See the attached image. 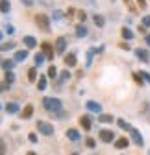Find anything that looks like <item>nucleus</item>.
Wrapping results in <instances>:
<instances>
[{"label": "nucleus", "mask_w": 150, "mask_h": 155, "mask_svg": "<svg viewBox=\"0 0 150 155\" xmlns=\"http://www.w3.org/2000/svg\"><path fill=\"white\" fill-rule=\"evenodd\" d=\"M0 63H2V61H0Z\"/></svg>", "instance_id": "nucleus-47"}, {"label": "nucleus", "mask_w": 150, "mask_h": 155, "mask_svg": "<svg viewBox=\"0 0 150 155\" xmlns=\"http://www.w3.org/2000/svg\"><path fill=\"white\" fill-rule=\"evenodd\" d=\"M37 89H39V91L46 89V76H41L39 80H37Z\"/></svg>", "instance_id": "nucleus-23"}, {"label": "nucleus", "mask_w": 150, "mask_h": 155, "mask_svg": "<svg viewBox=\"0 0 150 155\" xmlns=\"http://www.w3.org/2000/svg\"><path fill=\"white\" fill-rule=\"evenodd\" d=\"M35 78H37V68H30L28 70V80L30 81H35Z\"/></svg>", "instance_id": "nucleus-29"}, {"label": "nucleus", "mask_w": 150, "mask_h": 155, "mask_svg": "<svg viewBox=\"0 0 150 155\" xmlns=\"http://www.w3.org/2000/svg\"><path fill=\"white\" fill-rule=\"evenodd\" d=\"M33 59H35V65H37V67H39V65H43V61L46 59V55H45V52L41 50L39 54H35V57H33Z\"/></svg>", "instance_id": "nucleus-20"}, {"label": "nucleus", "mask_w": 150, "mask_h": 155, "mask_svg": "<svg viewBox=\"0 0 150 155\" xmlns=\"http://www.w3.org/2000/svg\"><path fill=\"white\" fill-rule=\"evenodd\" d=\"M37 129H39V133H43L45 137H52V135H54V126L48 124V122H45V120L37 122Z\"/></svg>", "instance_id": "nucleus-3"}, {"label": "nucleus", "mask_w": 150, "mask_h": 155, "mask_svg": "<svg viewBox=\"0 0 150 155\" xmlns=\"http://www.w3.org/2000/svg\"><path fill=\"white\" fill-rule=\"evenodd\" d=\"M85 144H87V148H95V139H87Z\"/></svg>", "instance_id": "nucleus-36"}, {"label": "nucleus", "mask_w": 150, "mask_h": 155, "mask_svg": "<svg viewBox=\"0 0 150 155\" xmlns=\"http://www.w3.org/2000/svg\"><path fill=\"white\" fill-rule=\"evenodd\" d=\"M137 4H139L141 9H145V8H146V0H137Z\"/></svg>", "instance_id": "nucleus-40"}, {"label": "nucleus", "mask_w": 150, "mask_h": 155, "mask_svg": "<svg viewBox=\"0 0 150 155\" xmlns=\"http://www.w3.org/2000/svg\"><path fill=\"white\" fill-rule=\"evenodd\" d=\"M26 57H28V50H17L15 55H13V59L15 61H24Z\"/></svg>", "instance_id": "nucleus-14"}, {"label": "nucleus", "mask_w": 150, "mask_h": 155, "mask_svg": "<svg viewBox=\"0 0 150 155\" xmlns=\"http://www.w3.org/2000/svg\"><path fill=\"white\" fill-rule=\"evenodd\" d=\"M63 61H65V67H76V55L70 52L63 57Z\"/></svg>", "instance_id": "nucleus-12"}, {"label": "nucleus", "mask_w": 150, "mask_h": 155, "mask_svg": "<svg viewBox=\"0 0 150 155\" xmlns=\"http://www.w3.org/2000/svg\"><path fill=\"white\" fill-rule=\"evenodd\" d=\"M145 43H146V45H150V35H145Z\"/></svg>", "instance_id": "nucleus-45"}, {"label": "nucleus", "mask_w": 150, "mask_h": 155, "mask_svg": "<svg viewBox=\"0 0 150 155\" xmlns=\"http://www.w3.org/2000/svg\"><path fill=\"white\" fill-rule=\"evenodd\" d=\"M85 105H87V109H89L91 113H97V114H100V113H102V107H100V104L93 102V100H89V102H87Z\"/></svg>", "instance_id": "nucleus-10"}, {"label": "nucleus", "mask_w": 150, "mask_h": 155, "mask_svg": "<svg viewBox=\"0 0 150 155\" xmlns=\"http://www.w3.org/2000/svg\"><path fill=\"white\" fill-rule=\"evenodd\" d=\"M134 80H135L139 85H143V83H145V78H143V74H141V72H134Z\"/></svg>", "instance_id": "nucleus-28"}, {"label": "nucleus", "mask_w": 150, "mask_h": 155, "mask_svg": "<svg viewBox=\"0 0 150 155\" xmlns=\"http://www.w3.org/2000/svg\"><path fill=\"white\" fill-rule=\"evenodd\" d=\"M122 2H124V6H126L130 11H132V13H135V11H137V9H135V6L132 4V0H122Z\"/></svg>", "instance_id": "nucleus-30"}, {"label": "nucleus", "mask_w": 150, "mask_h": 155, "mask_svg": "<svg viewBox=\"0 0 150 155\" xmlns=\"http://www.w3.org/2000/svg\"><path fill=\"white\" fill-rule=\"evenodd\" d=\"M6 151H8V150H6V146H4V142H2V140H0V155H4Z\"/></svg>", "instance_id": "nucleus-39"}, {"label": "nucleus", "mask_w": 150, "mask_h": 155, "mask_svg": "<svg viewBox=\"0 0 150 155\" xmlns=\"http://www.w3.org/2000/svg\"><path fill=\"white\" fill-rule=\"evenodd\" d=\"M98 122H102V124H111V122H113V116H111V114H106V113H100V114H98Z\"/></svg>", "instance_id": "nucleus-17"}, {"label": "nucleus", "mask_w": 150, "mask_h": 155, "mask_svg": "<svg viewBox=\"0 0 150 155\" xmlns=\"http://www.w3.org/2000/svg\"><path fill=\"white\" fill-rule=\"evenodd\" d=\"M32 114H33V105L28 104V105L22 109V113H21V118H22V120H28V118H32Z\"/></svg>", "instance_id": "nucleus-11"}, {"label": "nucleus", "mask_w": 150, "mask_h": 155, "mask_svg": "<svg viewBox=\"0 0 150 155\" xmlns=\"http://www.w3.org/2000/svg\"><path fill=\"white\" fill-rule=\"evenodd\" d=\"M135 55H137V59L143 61V63H148V61H150V54H148V50H145V48H137V50H135Z\"/></svg>", "instance_id": "nucleus-7"}, {"label": "nucleus", "mask_w": 150, "mask_h": 155, "mask_svg": "<svg viewBox=\"0 0 150 155\" xmlns=\"http://www.w3.org/2000/svg\"><path fill=\"white\" fill-rule=\"evenodd\" d=\"M119 48H122V50H126V52L130 50V45H126V39H124L122 43H119Z\"/></svg>", "instance_id": "nucleus-34"}, {"label": "nucleus", "mask_w": 150, "mask_h": 155, "mask_svg": "<svg viewBox=\"0 0 150 155\" xmlns=\"http://www.w3.org/2000/svg\"><path fill=\"white\" fill-rule=\"evenodd\" d=\"M63 15H61V11H54V18H61Z\"/></svg>", "instance_id": "nucleus-43"}, {"label": "nucleus", "mask_w": 150, "mask_h": 155, "mask_svg": "<svg viewBox=\"0 0 150 155\" xmlns=\"http://www.w3.org/2000/svg\"><path fill=\"white\" fill-rule=\"evenodd\" d=\"M0 41H2V31H0Z\"/></svg>", "instance_id": "nucleus-46"}, {"label": "nucleus", "mask_w": 150, "mask_h": 155, "mask_svg": "<svg viewBox=\"0 0 150 155\" xmlns=\"http://www.w3.org/2000/svg\"><path fill=\"white\" fill-rule=\"evenodd\" d=\"M93 21H95V24H97L98 28H102V26L106 24V21H104V17H102V15H95V17H93Z\"/></svg>", "instance_id": "nucleus-25"}, {"label": "nucleus", "mask_w": 150, "mask_h": 155, "mask_svg": "<svg viewBox=\"0 0 150 155\" xmlns=\"http://www.w3.org/2000/svg\"><path fill=\"white\" fill-rule=\"evenodd\" d=\"M6 31H8V33H13V31H15V28H13L11 24H8V26H6Z\"/></svg>", "instance_id": "nucleus-42"}, {"label": "nucleus", "mask_w": 150, "mask_h": 155, "mask_svg": "<svg viewBox=\"0 0 150 155\" xmlns=\"http://www.w3.org/2000/svg\"><path fill=\"white\" fill-rule=\"evenodd\" d=\"M98 137H100V140H102V142L109 144V142H113V140H115V133L111 131V129H102Z\"/></svg>", "instance_id": "nucleus-5"}, {"label": "nucleus", "mask_w": 150, "mask_h": 155, "mask_svg": "<svg viewBox=\"0 0 150 155\" xmlns=\"http://www.w3.org/2000/svg\"><path fill=\"white\" fill-rule=\"evenodd\" d=\"M6 111H8L9 114H13V113H19V104H15V102H9V104L6 105Z\"/></svg>", "instance_id": "nucleus-21"}, {"label": "nucleus", "mask_w": 150, "mask_h": 155, "mask_svg": "<svg viewBox=\"0 0 150 155\" xmlns=\"http://www.w3.org/2000/svg\"><path fill=\"white\" fill-rule=\"evenodd\" d=\"M6 81H8V83H13V81H15V74H13L11 70H6Z\"/></svg>", "instance_id": "nucleus-31"}, {"label": "nucleus", "mask_w": 150, "mask_h": 155, "mask_svg": "<svg viewBox=\"0 0 150 155\" xmlns=\"http://www.w3.org/2000/svg\"><path fill=\"white\" fill-rule=\"evenodd\" d=\"M141 24H145V26H150V15L143 17V22H141Z\"/></svg>", "instance_id": "nucleus-37"}, {"label": "nucleus", "mask_w": 150, "mask_h": 155, "mask_svg": "<svg viewBox=\"0 0 150 155\" xmlns=\"http://www.w3.org/2000/svg\"><path fill=\"white\" fill-rule=\"evenodd\" d=\"M0 91H2V89H0Z\"/></svg>", "instance_id": "nucleus-49"}, {"label": "nucleus", "mask_w": 150, "mask_h": 155, "mask_svg": "<svg viewBox=\"0 0 150 155\" xmlns=\"http://www.w3.org/2000/svg\"><path fill=\"white\" fill-rule=\"evenodd\" d=\"M43 107L50 113L61 111V100L60 98H43Z\"/></svg>", "instance_id": "nucleus-1"}, {"label": "nucleus", "mask_w": 150, "mask_h": 155, "mask_svg": "<svg viewBox=\"0 0 150 155\" xmlns=\"http://www.w3.org/2000/svg\"><path fill=\"white\" fill-rule=\"evenodd\" d=\"M85 17H87V15H85V11H78V18H80L82 22L85 21Z\"/></svg>", "instance_id": "nucleus-38"}, {"label": "nucleus", "mask_w": 150, "mask_h": 155, "mask_svg": "<svg viewBox=\"0 0 150 155\" xmlns=\"http://www.w3.org/2000/svg\"><path fill=\"white\" fill-rule=\"evenodd\" d=\"M15 48V43H8V45H0V52L4 50H13Z\"/></svg>", "instance_id": "nucleus-32"}, {"label": "nucleus", "mask_w": 150, "mask_h": 155, "mask_svg": "<svg viewBox=\"0 0 150 155\" xmlns=\"http://www.w3.org/2000/svg\"><path fill=\"white\" fill-rule=\"evenodd\" d=\"M46 76L50 78V80H54V78L58 76V68H56L54 65H50V67H48V70H46Z\"/></svg>", "instance_id": "nucleus-24"}, {"label": "nucleus", "mask_w": 150, "mask_h": 155, "mask_svg": "<svg viewBox=\"0 0 150 155\" xmlns=\"http://www.w3.org/2000/svg\"><path fill=\"white\" fill-rule=\"evenodd\" d=\"M22 43L26 45V48H35V46H37V41H35L32 35H26V37L22 39Z\"/></svg>", "instance_id": "nucleus-15"}, {"label": "nucleus", "mask_w": 150, "mask_h": 155, "mask_svg": "<svg viewBox=\"0 0 150 155\" xmlns=\"http://www.w3.org/2000/svg\"><path fill=\"white\" fill-rule=\"evenodd\" d=\"M0 65H2V68H4V70H11V68H13V65H15V61H13V59H8V61H2Z\"/></svg>", "instance_id": "nucleus-27"}, {"label": "nucleus", "mask_w": 150, "mask_h": 155, "mask_svg": "<svg viewBox=\"0 0 150 155\" xmlns=\"http://www.w3.org/2000/svg\"><path fill=\"white\" fill-rule=\"evenodd\" d=\"M9 9H11L9 0H0V11H2V13H9Z\"/></svg>", "instance_id": "nucleus-19"}, {"label": "nucleus", "mask_w": 150, "mask_h": 155, "mask_svg": "<svg viewBox=\"0 0 150 155\" xmlns=\"http://www.w3.org/2000/svg\"><path fill=\"white\" fill-rule=\"evenodd\" d=\"M69 78H70V72H69V70L65 68V70L61 72V81H65V80H69Z\"/></svg>", "instance_id": "nucleus-33"}, {"label": "nucleus", "mask_w": 150, "mask_h": 155, "mask_svg": "<svg viewBox=\"0 0 150 155\" xmlns=\"http://www.w3.org/2000/svg\"><path fill=\"white\" fill-rule=\"evenodd\" d=\"M117 124H119V127H121V129H124V131H130V129H132V126H130L126 120H122V118H119V120H117Z\"/></svg>", "instance_id": "nucleus-26"}, {"label": "nucleus", "mask_w": 150, "mask_h": 155, "mask_svg": "<svg viewBox=\"0 0 150 155\" xmlns=\"http://www.w3.org/2000/svg\"><path fill=\"white\" fill-rule=\"evenodd\" d=\"M21 2H24L26 6H32V4H33V0H21Z\"/></svg>", "instance_id": "nucleus-44"}, {"label": "nucleus", "mask_w": 150, "mask_h": 155, "mask_svg": "<svg viewBox=\"0 0 150 155\" xmlns=\"http://www.w3.org/2000/svg\"><path fill=\"white\" fill-rule=\"evenodd\" d=\"M87 35V28L84 24H78L76 26V37H85Z\"/></svg>", "instance_id": "nucleus-22"}, {"label": "nucleus", "mask_w": 150, "mask_h": 155, "mask_svg": "<svg viewBox=\"0 0 150 155\" xmlns=\"http://www.w3.org/2000/svg\"><path fill=\"white\" fill-rule=\"evenodd\" d=\"M35 24L39 26L43 31H50V17H48V15H45V13L35 15Z\"/></svg>", "instance_id": "nucleus-2"}, {"label": "nucleus", "mask_w": 150, "mask_h": 155, "mask_svg": "<svg viewBox=\"0 0 150 155\" xmlns=\"http://www.w3.org/2000/svg\"><path fill=\"white\" fill-rule=\"evenodd\" d=\"M67 139H70V140H80V133L76 131V129H67Z\"/></svg>", "instance_id": "nucleus-18"}, {"label": "nucleus", "mask_w": 150, "mask_h": 155, "mask_svg": "<svg viewBox=\"0 0 150 155\" xmlns=\"http://www.w3.org/2000/svg\"><path fill=\"white\" fill-rule=\"evenodd\" d=\"M41 50L45 52V55H46V59H54V54H56V48H52V45L48 43V41H43L41 43Z\"/></svg>", "instance_id": "nucleus-4"}, {"label": "nucleus", "mask_w": 150, "mask_h": 155, "mask_svg": "<svg viewBox=\"0 0 150 155\" xmlns=\"http://www.w3.org/2000/svg\"><path fill=\"white\" fill-rule=\"evenodd\" d=\"M128 146H130V140H128L126 137H121V139L115 140V148H117V150H124V148H128Z\"/></svg>", "instance_id": "nucleus-13"}, {"label": "nucleus", "mask_w": 150, "mask_h": 155, "mask_svg": "<svg viewBox=\"0 0 150 155\" xmlns=\"http://www.w3.org/2000/svg\"><path fill=\"white\" fill-rule=\"evenodd\" d=\"M130 137H132L134 144H137V146H143V144H145V140H143V137H141V133H139L135 127L130 129Z\"/></svg>", "instance_id": "nucleus-6"}, {"label": "nucleus", "mask_w": 150, "mask_h": 155, "mask_svg": "<svg viewBox=\"0 0 150 155\" xmlns=\"http://www.w3.org/2000/svg\"><path fill=\"white\" fill-rule=\"evenodd\" d=\"M0 107H2V105H0Z\"/></svg>", "instance_id": "nucleus-48"}, {"label": "nucleus", "mask_w": 150, "mask_h": 155, "mask_svg": "<svg viewBox=\"0 0 150 155\" xmlns=\"http://www.w3.org/2000/svg\"><path fill=\"white\" fill-rule=\"evenodd\" d=\"M80 126H82L85 131L91 129V114H82V116H80Z\"/></svg>", "instance_id": "nucleus-9"}, {"label": "nucleus", "mask_w": 150, "mask_h": 155, "mask_svg": "<svg viewBox=\"0 0 150 155\" xmlns=\"http://www.w3.org/2000/svg\"><path fill=\"white\" fill-rule=\"evenodd\" d=\"M141 74H143V78H145V81L150 83V74H148V72H141Z\"/></svg>", "instance_id": "nucleus-41"}, {"label": "nucleus", "mask_w": 150, "mask_h": 155, "mask_svg": "<svg viewBox=\"0 0 150 155\" xmlns=\"http://www.w3.org/2000/svg\"><path fill=\"white\" fill-rule=\"evenodd\" d=\"M28 140L35 144V142H37V135H35V133H30V135H28Z\"/></svg>", "instance_id": "nucleus-35"}, {"label": "nucleus", "mask_w": 150, "mask_h": 155, "mask_svg": "<svg viewBox=\"0 0 150 155\" xmlns=\"http://www.w3.org/2000/svg\"><path fill=\"white\" fill-rule=\"evenodd\" d=\"M65 45H67L65 37H58V39H56V54H63L65 52Z\"/></svg>", "instance_id": "nucleus-8"}, {"label": "nucleus", "mask_w": 150, "mask_h": 155, "mask_svg": "<svg viewBox=\"0 0 150 155\" xmlns=\"http://www.w3.org/2000/svg\"><path fill=\"white\" fill-rule=\"evenodd\" d=\"M121 35H122V39H126V41H132V39H134V31L130 28H126V26L121 30Z\"/></svg>", "instance_id": "nucleus-16"}]
</instances>
